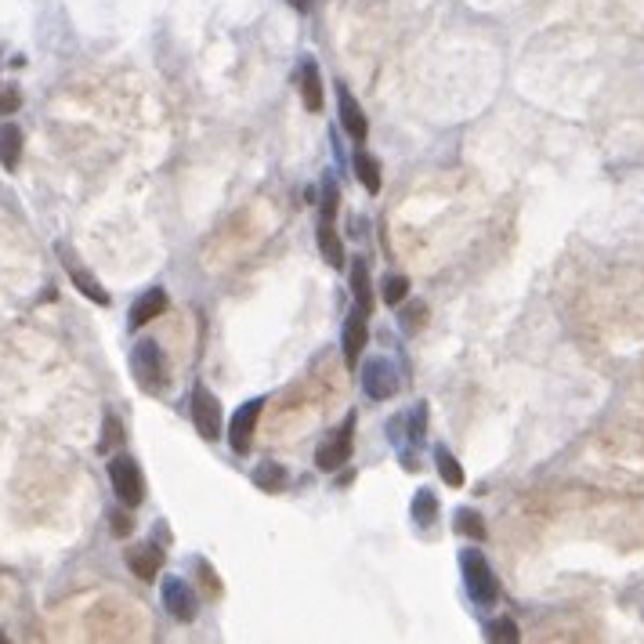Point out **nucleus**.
I'll return each instance as SVG.
<instances>
[{
    "mask_svg": "<svg viewBox=\"0 0 644 644\" xmlns=\"http://www.w3.org/2000/svg\"><path fill=\"white\" fill-rule=\"evenodd\" d=\"M351 294H355V308H362L365 315H370V308H374V283H370V264H365V261L351 264Z\"/></svg>",
    "mask_w": 644,
    "mask_h": 644,
    "instance_id": "obj_16",
    "label": "nucleus"
},
{
    "mask_svg": "<svg viewBox=\"0 0 644 644\" xmlns=\"http://www.w3.org/2000/svg\"><path fill=\"white\" fill-rule=\"evenodd\" d=\"M131 528H134V521H131V514H124V511H116V514H113V536H131Z\"/></svg>",
    "mask_w": 644,
    "mask_h": 644,
    "instance_id": "obj_27",
    "label": "nucleus"
},
{
    "mask_svg": "<svg viewBox=\"0 0 644 644\" xmlns=\"http://www.w3.org/2000/svg\"><path fill=\"white\" fill-rule=\"evenodd\" d=\"M340 124L351 134V142H365V134H370V124H365L358 102L348 95V90H340Z\"/></svg>",
    "mask_w": 644,
    "mask_h": 644,
    "instance_id": "obj_15",
    "label": "nucleus"
},
{
    "mask_svg": "<svg viewBox=\"0 0 644 644\" xmlns=\"http://www.w3.org/2000/svg\"><path fill=\"white\" fill-rule=\"evenodd\" d=\"M127 569H131L138 580L152 583V580L159 576V569H163V550H159L156 543H138V546H127Z\"/></svg>",
    "mask_w": 644,
    "mask_h": 644,
    "instance_id": "obj_10",
    "label": "nucleus"
},
{
    "mask_svg": "<svg viewBox=\"0 0 644 644\" xmlns=\"http://www.w3.org/2000/svg\"><path fill=\"white\" fill-rule=\"evenodd\" d=\"M193 420L207 442H214L221 434V402L214 399V391H207V388L193 391Z\"/></svg>",
    "mask_w": 644,
    "mask_h": 644,
    "instance_id": "obj_7",
    "label": "nucleus"
},
{
    "mask_svg": "<svg viewBox=\"0 0 644 644\" xmlns=\"http://www.w3.org/2000/svg\"><path fill=\"white\" fill-rule=\"evenodd\" d=\"M62 261H65V271H69V279L76 283V290H80L83 297H90L95 305H102V308H106V305H109V294L99 287V279H95V275H90V271H83V268H80V264H76V261H73L65 250H62Z\"/></svg>",
    "mask_w": 644,
    "mask_h": 644,
    "instance_id": "obj_13",
    "label": "nucleus"
},
{
    "mask_svg": "<svg viewBox=\"0 0 644 644\" xmlns=\"http://www.w3.org/2000/svg\"><path fill=\"white\" fill-rule=\"evenodd\" d=\"M406 297H409V279H406V275H388V279H384V301L391 308H399Z\"/></svg>",
    "mask_w": 644,
    "mask_h": 644,
    "instance_id": "obj_22",
    "label": "nucleus"
},
{
    "mask_svg": "<svg viewBox=\"0 0 644 644\" xmlns=\"http://www.w3.org/2000/svg\"><path fill=\"white\" fill-rule=\"evenodd\" d=\"M413 518H416L420 525H431V521L438 518V500H434L431 489H420V493H416V500H413Z\"/></svg>",
    "mask_w": 644,
    "mask_h": 644,
    "instance_id": "obj_21",
    "label": "nucleus"
},
{
    "mask_svg": "<svg viewBox=\"0 0 644 644\" xmlns=\"http://www.w3.org/2000/svg\"><path fill=\"white\" fill-rule=\"evenodd\" d=\"M22 159V131L15 124H0V163L4 170H15Z\"/></svg>",
    "mask_w": 644,
    "mask_h": 644,
    "instance_id": "obj_17",
    "label": "nucleus"
},
{
    "mask_svg": "<svg viewBox=\"0 0 644 644\" xmlns=\"http://www.w3.org/2000/svg\"><path fill=\"white\" fill-rule=\"evenodd\" d=\"M109 482H113V493L124 507H142L145 500V475L142 468L134 464L131 456H113L109 459Z\"/></svg>",
    "mask_w": 644,
    "mask_h": 644,
    "instance_id": "obj_1",
    "label": "nucleus"
},
{
    "mask_svg": "<svg viewBox=\"0 0 644 644\" xmlns=\"http://www.w3.org/2000/svg\"><path fill=\"white\" fill-rule=\"evenodd\" d=\"M362 348H365V312H362V308H351V315H348V322H344V362H348V370L358 362Z\"/></svg>",
    "mask_w": 644,
    "mask_h": 644,
    "instance_id": "obj_11",
    "label": "nucleus"
},
{
    "mask_svg": "<svg viewBox=\"0 0 644 644\" xmlns=\"http://www.w3.org/2000/svg\"><path fill=\"white\" fill-rule=\"evenodd\" d=\"M362 388H365V395L370 399H391L395 391H399V377H395V370H391V362H370L362 370Z\"/></svg>",
    "mask_w": 644,
    "mask_h": 644,
    "instance_id": "obj_9",
    "label": "nucleus"
},
{
    "mask_svg": "<svg viewBox=\"0 0 644 644\" xmlns=\"http://www.w3.org/2000/svg\"><path fill=\"white\" fill-rule=\"evenodd\" d=\"M438 471H442L445 485H452V489L464 485V468L456 464V456H452L449 449H438Z\"/></svg>",
    "mask_w": 644,
    "mask_h": 644,
    "instance_id": "obj_20",
    "label": "nucleus"
},
{
    "mask_svg": "<svg viewBox=\"0 0 644 644\" xmlns=\"http://www.w3.org/2000/svg\"><path fill=\"white\" fill-rule=\"evenodd\" d=\"M163 312H167V294H163L159 287H152L149 294H142V297L134 301V308H131V326H134V330H142L145 322L159 319Z\"/></svg>",
    "mask_w": 644,
    "mask_h": 644,
    "instance_id": "obj_14",
    "label": "nucleus"
},
{
    "mask_svg": "<svg viewBox=\"0 0 644 644\" xmlns=\"http://www.w3.org/2000/svg\"><path fill=\"white\" fill-rule=\"evenodd\" d=\"M19 90H12V87H0V113H15L19 109Z\"/></svg>",
    "mask_w": 644,
    "mask_h": 644,
    "instance_id": "obj_26",
    "label": "nucleus"
},
{
    "mask_svg": "<svg viewBox=\"0 0 644 644\" xmlns=\"http://www.w3.org/2000/svg\"><path fill=\"white\" fill-rule=\"evenodd\" d=\"M355 174H358V181L365 185V193H381L384 174H381V163H377L370 152H358V156H355Z\"/></svg>",
    "mask_w": 644,
    "mask_h": 644,
    "instance_id": "obj_18",
    "label": "nucleus"
},
{
    "mask_svg": "<svg viewBox=\"0 0 644 644\" xmlns=\"http://www.w3.org/2000/svg\"><path fill=\"white\" fill-rule=\"evenodd\" d=\"M319 250L326 257L330 268H340L344 264V243L337 236V189L326 185V196H322V221H319Z\"/></svg>",
    "mask_w": 644,
    "mask_h": 644,
    "instance_id": "obj_4",
    "label": "nucleus"
},
{
    "mask_svg": "<svg viewBox=\"0 0 644 644\" xmlns=\"http://www.w3.org/2000/svg\"><path fill=\"white\" fill-rule=\"evenodd\" d=\"M464 583H468V594L478 605H496L500 601V583L493 576V565L478 554V550H468L464 554Z\"/></svg>",
    "mask_w": 644,
    "mask_h": 644,
    "instance_id": "obj_3",
    "label": "nucleus"
},
{
    "mask_svg": "<svg viewBox=\"0 0 644 644\" xmlns=\"http://www.w3.org/2000/svg\"><path fill=\"white\" fill-rule=\"evenodd\" d=\"M489 637H493V640H503V644H514L521 633H518L514 619H500V623H493V626H489Z\"/></svg>",
    "mask_w": 644,
    "mask_h": 644,
    "instance_id": "obj_25",
    "label": "nucleus"
},
{
    "mask_svg": "<svg viewBox=\"0 0 644 644\" xmlns=\"http://www.w3.org/2000/svg\"><path fill=\"white\" fill-rule=\"evenodd\" d=\"M456 532H464L471 539H485V525L475 511H459V521H456Z\"/></svg>",
    "mask_w": 644,
    "mask_h": 644,
    "instance_id": "obj_23",
    "label": "nucleus"
},
{
    "mask_svg": "<svg viewBox=\"0 0 644 644\" xmlns=\"http://www.w3.org/2000/svg\"><path fill=\"white\" fill-rule=\"evenodd\" d=\"M287 4H290L294 12H301V15H305V12H312V0H287Z\"/></svg>",
    "mask_w": 644,
    "mask_h": 644,
    "instance_id": "obj_28",
    "label": "nucleus"
},
{
    "mask_svg": "<svg viewBox=\"0 0 644 644\" xmlns=\"http://www.w3.org/2000/svg\"><path fill=\"white\" fill-rule=\"evenodd\" d=\"M301 102L308 113H322V102H326V90H322V73L315 62H305L301 65Z\"/></svg>",
    "mask_w": 644,
    "mask_h": 644,
    "instance_id": "obj_12",
    "label": "nucleus"
},
{
    "mask_svg": "<svg viewBox=\"0 0 644 644\" xmlns=\"http://www.w3.org/2000/svg\"><path fill=\"white\" fill-rule=\"evenodd\" d=\"M261 409H264V399H250L243 409H236L232 424H228V445L236 452H250L253 445V431H257V420H261Z\"/></svg>",
    "mask_w": 644,
    "mask_h": 644,
    "instance_id": "obj_5",
    "label": "nucleus"
},
{
    "mask_svg": "<svg viewBox=\"0 0 644 644\" xmlns=\"http://www.w3.org/2000/svg\"><path fill=\"white\" fill-rule=\"evenodd\" d=\"M253 485L264 493H283L287 489V468L283 464H261L253 471Z\"/></svg>",
    "mask_w": 644,
    "mask_h": 644,
    "instance_id": "obj_19",
    "label": "nucleus"
},
{
    "mask_svg": "<svg viewBox=\"0 0 644 644\" xmlns=\"http://www.w3.org/2000/svg\"><path fill=\"white\" fill-rule=\"evenodd\" d=\"M351 431H355V413L340 424V431H337L333 442H322V445L315 449V464H319V471H337V468L348 464V456H351Z\"/></svg>",
    "mask_w": 644,
    "mask_h": 644,
    "instance_id": "obj_6",
    "label": "nucleus"
},
{
    "mask_svg": "<svg viewBox=\"0 0 644 644\" xmlns=\"http://www.w3.org/2000/svg\"><path fill=\"white\" fill-rule=\"evenodd\" d=\"M102 431H106V434H102V445H99V449H102V452H113V449L124 442V424H120L116 416H106Z\"/></svg>",
    "mask_w": 644,
    "mask_h": 644,
    "instance_id": "obj_24",
    "label": "nucleus"
},
{
    "mask_svg": "<svg viewBox=\"0 0 644 644\" xmlns=\"http://www.w3.org/2000/svg\"><path fill=\"white\" fill-rule=\"evenodd\" d=\"M131 370L142 391H159L167 381V365H163V351L156 340H138L131 351Z\"/></svg>",
    "mask_w": 644,
    "mask_h": 644,
    "instance_id": "obj_2",
    "label": "nucleus"
},
{
    "mask_svg": "<svg viewBox=\"0 0 644 644\" xmlns=\"http://www.w3.org/2000/svg\"><path fill=\"white\" fill-rule=\"evenodd\" d=\"M163 605L177 623H193L196 619V594H193V587L185 580H177V576L163 583Z\"/></svg>",
    "mask_w": 644,
    "mask_h": 644,
    "instance_id": "obj_8",
    "label": "nucleus"
}]
</instances>
